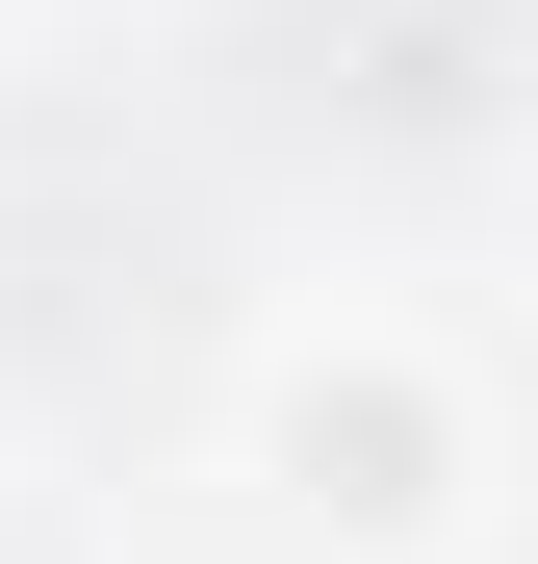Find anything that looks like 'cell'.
Segmentation results:
<instances>
[{
  "instance_id": "6da1fadb",
  "label": "cell",
  "mask_w": 538,
  "mask_h": 564,
  "mask_svg": "<svg viewBox=\"0 0 538 564\" xmlns=\"http://www.w3.org/2000/svg\"><path fill=\"white\" fill-rule=\"evenodd\" d=\"M231 488L283 539H333V564H462L487 488H513V411H487V359L410 334V308H283L231 359Z\"/></svg>"
}]
</instances>
